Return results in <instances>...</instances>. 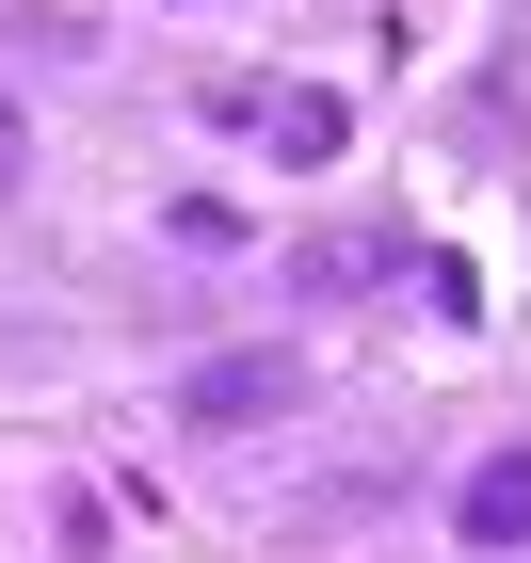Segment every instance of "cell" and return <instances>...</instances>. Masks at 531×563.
I'll list each match as a JSON object with an SVG mask.
<instances>
[{"mask_svg":"<svg viewBox=\"0 0 531 563\" xmlns=\"http://www.w3.org/2000/svg\"><path fill=\"white\" fill-rule=\"evenodd\" d=\"M290 402H307V371L258 339V354H193L162 419H193V434H258V419H290Z\"/></svg>","mask_w":531,"mask_h":563,"instance_id":"6da1fadb","label":"cell"},{"mask_svg":"<svg viewBox=\"0 0 531 563\" xmlns=\"http://www.w3.org/2000/svg\"><path fill=\"white\" fill-rule=\"evenodd\" d=\"M451 531H467V548H531V451H484L467 499H451Z\"/></svg>","mask_w":531,"mask_h":563,"instance_id":"7a4b0ae2","label":"cell"},{"mask_svg":"<svg viewBox=\"0 0 531 563\" xmlns=\"http://www.w3.org/2000/svg\"><path fill=\"white\" fill-rule=\"evenodd\" d=\"M225 113H242V130H274L290 162H322V145H339V97H225Z\"/></svg>","mask_w":531,"mask_h":563,"instance_id":"3957f363","label":"cell"},{"mask_svg":"<svg viewBox=\"0 0 531 563\" xmlns=\"http://www.w3.org/2000/svg\"><path fill=\"white\" fill-rule=\"evenodd\" d=\"M0 194H16V113H0Z\"/></svg>","mask_w":531,"mask_h":563,"instance_id":"277c9868","label":"cell"}]
</instances>
